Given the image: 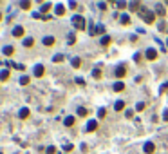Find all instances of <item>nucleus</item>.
Returning a JSON list of instances; mask_svg holds the SVG:
<instances>
[{
  "label": "nucleus",
  "instance_id": "nucleus-1",
  "mask_svg": "<svg viewBox=\"0 0 168 154\" xmlns=\"http://www.w3.org/2000/svg\"><path fill=\"white\" fill-rule=\"evenodd\" d=\"M139 15H141V18H143L146 24H154V20H156V13L150 11V9H141Z\"/></svg>",
  "mask_w": 168,
  "mask_h": 154
},
{
  "label": "nucleus",
  "instance_id": "nucleus-2",
  "mask_svg": "<svg viewBox=\"0 0 168 154\" xmlns=\"http://www.w3.org/2000/svg\"><path fill=\"white\" fill-rule=\"evenodd\" d=\"M72 25H74L78 31H83L85 29V18L82 15H74L72 16Z\"/></svg>",
  "mask_w": 168,
  "mask_h": 154
},
{
  "label": "nucleus",
  "instance_id": "nucleus-3",
  "mask_svg": "<svg viewBox=\"0 0 168 154\" xmlns=\"http://www.w3.org/2000/svg\"><path fill=\"white\" fill-rule=\"evenodd\" d=\"M145 56H146V60H156L157 58V51L154 49V47H148L145 51Z\"/></svg>",
  "mask_w": 168,
  "mask_h": 154
},
{
  "label": "nucleus",
  "instance_id": "nucleus-4",
  "mask_svg": "<svg viewBox=\"0 0 168 154\" xmlns=\"http://www.w3.org/2000/svg\"><path fill=\"white\" fill-rule=\"evenodd\" d=\"M44 73H45V67H44L42 64L35 65V76H36V78H42V76H44Z\"/></svg>",
  "mask_w": 168,
  "mask_h": 154
},
{
  "label": "nucleus",
  "instance_id": "nucleus-5",
  "mask_svg": "<svg viewBox=\"0 0 168 154\" xmlns=\"http://www.w3.org/2000/svg\"><path fill=\"white\" fill-rule=\"evenodd\" d=\"M143 151H145V154H152L154 151H156V145H154L152 142H146V143L143 145Z\"/></svg>",
  "mask_w": 168,
  "mask_h": 154
},
{
  "label": "nucleus",
  "instance_id": "nucleus-6",
  "mask_svg": "<svg viewBox=\"0 0 168 154\" xmlns=\"http://www.w3.org/2000/svg\"><path fill=\"white\" fill-rule=\"evenodd\" d=\"M13 36H15V38H22L24 36V27H22V25L13 27Z\"/></svg>",
  "mask_w": 168,
  "mask_h": 154
},
{
  "label": "nucleus",
  "instance_id": "nucleus-7",
  "mask_svg": "<svg viewBox=\"0 0 168 154\" xmlns=\"http://www.w3.org/2000/svg\"><path fill=\"white\" fill-rule=\"evenodd\" d=\"M114 73H116V76H118V78H123V76L127 75V67H125V65H118Z\"/></svg>",
  "mask_w": 168,
  "mask_h": 154
},
{
  "label": "nucleus",
  "instance_id": "nucleus-8",
  "mask_svg": "<svg viewBox=\"0 0 168 154\" xmlns=\"http://www.w3.org/2000/svg\"><path fill=\"white\" fill-rule=\"evenodd\" d=\"M98 129V122L96 120H89V123H87V132H92Z\"/></svg>",
  "mask_w": 168,
  "mask_h": 154
},
{
  "label": "nucleus",
  "instance_id": "nucleus-9",
  "mask_svg": "<svg viewBox=\"0 0 168 154\" xmlns=\"http://www.w3.org/2000/svg\"><path fill=\"white\" fill-rule=\"evenodd\" d=\"M119 22H121V25H130V16L127 15V13H121V16H119Z\"/></svg>",
  "mask_w": 168,
  "mask_h": 154
},
{
  "label": "nucleus",
  "instance_id": "nucleus-10",
  "mask_svg": "<svg viewBox=\"0 0 168 154\" xmlns=\"http://www.w3.org/2000/svg\"><path fill=\"white\" fill-rule=\"evenodd\" d=\"M129 8H130L132 13H136V11L139 13V11H141V4H139V2H130V4H129Z\"/></svg>",
  "mask_w": 168,
  "mask_h": 154
},
{
  "label": "nucleus",
  "instance_id": "nucleus-11",
  "mask_svg": "<svg viewBox=\"0 0 168 154\" xmlns=\"http://www.w3.org/2000/svg\"><path fill=\"white\" fill-rule=\"evenodd\" d=\"M33 45H35V38H33V36L24 38V47H33Z\"/></svg>",
  "mask_w": 168,
  "mask_h": 154
},
{
  "label": "nucleus",
  "instance_id": "nucleus-12",
  "mask_svg": "<svg viewBox=\"0 0 168 154\" xmlns=\"http://www.w3.org/2000/svg\"><path fill=\"white\" fill-rule=\"evenodd\" d=\"M74 122H76L74 116H67V118L63 120V125H65V127H72V125H74Z\"/></svg>",
  "mask_w": 168,
  "mask_h": 154
},
{
  "label": "nucleus",
  "instance_id": "nucleus-13",
  "mask_svg": "<svg viewBox=\"0 0 168 154\" xmlns=\"http://www.w3.org/2000/svg\"><path fill=\"white\" fill-rule=\"evenodd\" d=\"M156 15H159V16H165V15H166V9H165L161 4L156 5Z\"/></svg>",
  "mask_w": 168,
  "mask_h": 154
},
{
  "label": "nucleus",
  "instance_id": "nucleus-14",
  "mask_svg": "<svg viewBox=\"0 0 168 154\" xmlns=\"http://www.w3.org/2000/svg\"><path fill=\"white\" fill-rule=\"evenodd\" d=\"M4 55H5V56L15 55V47H13V45H5V47H4Z\"/></svg>",
  "mask_w": 168,
  "mask_h": 154
},
{
  "label": "nucleus",
  "instance_id": "nucleus-15",
  "mask_svg": "<svg viewBox=\"0 0 168 154\" xmlns=\"http://www.w3.org/2000/svg\"><path fill=\"white\" fill-rule=\"evenodd\" d=\"M18 116L22 118V120H25V118L29 116V109H27V107H22V109H20V112H18Z\"/></svg>",
  "mask_w": 168,
  "mask_h": 154
},
{
  "label": "nucleus",
  "instance_id": "nucleus-16",
  "mask_svg": "<svg viewBox=\"0 0 168 154\" xmlns=\"http://www.w3.org/2000/svg\"><path fill=\"white\" fill-rule=\"evenodd\" d=\"M42 42H44V45H47V47H49V45H54V36H45Z\"/></svg>",
  "mask_w": 168,
  "mask_h": 154
},
{
  "label": "nucleus",
  "instance_id": "nucleus-17",
  "mask_svg": "<svg viewBox=\"0 0 168 154\" xmlns=\"http://www.w3.org/2000/svg\"><path fill=\"white\" fill-rule=\"evenodd\" d=\"M114 109H116L118 112H121V111L125 109V102H123V100H119V102H116V103H114Z\"/></svg>",
  "mask_w": 168,
  "mask_h": 154
},
{
  "label": "nucleus",
  "instance_id": "nucleus-18",
  "mask_svg": "<svg viewBox=\"0 0 168 154\" xmlns=\"http://www.w3.org/2000/svg\"><path fill=\"white\" fill-rule=\"evenodd\" d=\"M112 89L116 91V92H121V91L125 89V84H123V82H116V84H114V87H112Z\"/></svg>",
  "mask_w": 168,
  "mask_h": 154
},
{
  "label": "nucleus",
  "instance_id": "nucleus-19",
  "mask_svg": "<svg viewBox=\"0 0 168 154\" xmlns=\"http://www.w3.org/2000/svg\"><path fill=\"white\" fill-rule=\"evenodd\" d=\"M54 13H56L58 16H62L63 13H65V5H63V4H58V5H56V9H54Z\"/></svg>",
  "mask_w": 168,
  "mask_h": 154
},
{
  "label": "nucleus",
  "instance_id": "nucleus-20",
  "mask_svg": "<svg viewBox=\"0 0 168 154\" xmlns=\"http://www.w3.org/2000/svg\"><path fill=\"white\" fill-rule=\"evenodd\" d=\"M52 9V4L51 2H47V4H42V8H40V11H42V13H49Z\"/></svg>",
  "mask_w": 168,
  "mask_h": 154
},
{
  "label": "nucleus",
  "instance_id": "nucleus-21",
  "mask_svg": "<svg viewBox=\"0 0 168 154\" xmlns=\"http://www.w3.org/2000/svg\"><path fill=\"white\" fill-rule=\"evenodd\" d=\"M5 80H9V71L7 69H4L0 73V82H5Z\"/></svg>",
  "mask_w": 168,
  "mask_h": 154
},
{
  "label": "nucleus",
  "instance_id": "nucleus-22",
  "mask_svg": "<svg viewBox=\"0 0 168 154\" xmlns=\"http://www.w3.org/2000/svg\"><path fill=\"white\" fill-rule=\"evenodd\" d=\"M99 42H101V45H109V44H110V36H109V35H103Z\"/></svg>",
  "mask_w": 168,
  "mask_h": 154
},
{
  "label": "nucleus",
  "instance_id": "nucleus-23",
  "mask_svg": "<svg viewBox=\"0 0 168 154\" xmlns=\"http://www.w3.org/2000/svg\"><path fill=\"white\" fill-rule=\"evenodd\" d=\"M71 64H72V67H76V69H78L80 65H82V60L76 56V58H72V60H71Z\"/></svg>",
  "mask_w": 168,
  "mask_h": 154
},
{
  "label": "nucleus",
  "instance_id": "nucleus-24",
  "mask_svg": "<svg viewBox=\"0 0 168 154\" xmlns=\"http://www.w3.org/2000/svg\"><path fill=\"white\" fill-rule=\"evenodd\" d=\"M63 58H65V56L62 55V53H58V55L52 56V62H56V64H58V62H63Z\"/></svg>",
  "mask_w": 168,
  "mask_h": 154
},
{
  "label": "nucleus",
  "instance_id": "nucleus-25",
  "mask_svg": "<svg viewBox=\"0 0 168 154\" xmlns=\"http://www.w3.org/2000/svg\"><path fill=\"white\" fill-rule=\"evenodd\" d=\"M101 33H105V25L103 24H98L96 25V35H101Z\"/></svg>",
  "mask_w": 168,
  "mask_h": 154
},
{
  "label": "nucleus",
  "instance_id": "nucleus-26",
  "mask_svg": "<svg viewBox=\"0 0 168 154\" xmlns=\"http://www.w3.org/2000/svg\"><path fill=\"white\" fill-rule=\"evenodd\" d=\"M105 114H107V109H105V107H101V109H98V118H105Z\"/></svg>",
  "mask_w": 168,
  "mask_h": 154
},
{
  "label": "nucleus",
  "instance_id": "nucleus-27",
  "mask_svg": "<svg viewBox=\"0 0 168 154\" xmlns=\"http://www.w3.org/2000/svg\"><path fill=\"white\" fill-rule=\"evenodd\" d=\"M92 76H94V78H101V69L96 67V69L92 71Z\"/></svg>",
  "mask_w": 168,
  "mask_h": 154
},
{
  "label": "nucleus",
  "instance_id": "nucleus-28",
  "mask_svg": "<svg viewBox=\"0 0 168 154\" xmlns=\"http://www.w3.org/2000/svg\"><path fill=\"white\" fill-rule=\"evenodd\" d=\"M20 9H31V2H20Z\"/></svg>",
  "mask_w": 168,
  "mask_h": 154
},
{
  "label": "nucleus",
  "instance_id": "nucleus-29",
  "mask_svg": "<svg viewBox=\"0 0 168 154\" xmlns=\"http://www.w3.org/2000/svg\"><path fill=\"white\" fill-rule=\"evenodd\" d=\"M18 82H20V85H27V84H29V76H22Z\"/></svg>",
  "mask_w": 168,
  "mask_h": 154
},
{
  "label": "nucleus",
  "instance_id": "nucleus-30",
  "mask_svg": "<svg viewBox=\"0 0 168 154\" xmlns=\"http://www.w3.org/2000/svg\"><path fill=\"white\" fill-rule=\"evenodd\" d=\"M87 112H89V111H87L85 107H78V114L80 116H87Z\"/></svg>",
  "mask_w": 168,
  "mask_h": 154
},
{
  "label": "nucleus",
  "instance_id": "nucleus-31",
  "mask_svg": "<svg viewBox=\"0 0 168 154\" xmlns=\"http://www.w3.org/2000/svg\"><path fill=\"white\" fill-rule=\"evenodd\" d=\"M134 111H145V102L136 103V109H134Z\"/></svg>",
  "mask_w": 168,
  "mask_h": 154
},
{
  "label": "nucleus",
  "instance_id": "nucleus-32",
  "mask_svg": "<svg viewBox=\"0 0 168 154\" xmlns=\"http://www.w3.org/2000/svg\"><path fill=\"white\" fill-rule=\"evenodd\" d=\"M67 38H69V40H67V42H69L71 45H72V44H74V42H76V36H74V33H71V35H69V36H67Z\"/></svg>",
  "mask_w": 168,
  "mask_h": 154
},
{
  "label": "nucleus",
  "instance_id": "nucleus-33",
  "mask_svg": "<svg viewBox=\"0 0 168 154\" xmlns=\"http://www.w3.org/2000/svg\"><path fill=\"white\" fill-rule=\"evenodd\" d=\"M11 65H13L15 69H18V71H24V69H25V65H24V64H11Z\"/></svg>",
  "mask_w": 168,
  "mask_h": 154
},
{
  "label": "nucleus",
  "instance_id": "nucleus-34",
  "mask_svg": "<svg viewBox=\"0 0 168 154\" xmlns=\"http://www.w3.org/2000/svg\"><path fill=\"white\" fill-rule=\"evenodd\" d=\"M114 4H116V8H119V9H125L127 5H129L127 2H114Z\"/></svg>",
  "mask_w": 168,
  "mask_h": 154
},
{
  "label": "nucleus",
  "instance_id": "nucleus-35",
  "mask_svg": "<svg viewBox=\"0 0 168 154\" xmlns=\"http://www.w3.org/2000/svg\"><path fill=\"white\" fill-rule=\"evenodd\" d=\"M45 152H47V154H54V152H56V149H54L52 145H49V147L45 149Z\"/></svg>",
  "mask_w": 168,
  "mask_h": 154
},
{
  "label": "nucleus",
  "instance_id": "nucleus-36",
  "mask_svg": "<svg viewBox=\"0 0 168 154\" xmlns=\"http://www.w3.org/2000/svg\"><path fill=\"white\" fill-rule=\"evenodd\" d=\"M63 151H65V152L72 151V143H65V145H63Z\"/></svg>",
  "mask_w": 168,
  "mask_h": 154
},
{
  "label": "nucleus",
  "instance_id": "nucleus-37",
  "mask_svg": "<svg viewBox=\"0 0 168 154\" xmlns=\"http://www.w3.org/2000/svg\"><path fill=\"white\" fill-rule=\"evenodd\" d=\"M166 89H168V82H165L163 85H161V87H159V92H165Z\"/></svg>",
  "mask_w": 168,
  "mask_h": 154
},
{
  "label": "nucleus",
  "instance_id": "nucleus-38",
  "mask_svg": "<svg viewBox=\"0 0 168 154\" xmlns=\"http://www.w3.org/2000/svg\"><path fill=\"white\" fill-rule=\"evenodd\" d=\"M98 8L101 9V11H105V9H107V4H105V2H98Z\"/></svg>",
  "mask_w": 168,
  "mask_h": 154
},
{
  "label": "nucleus",
  "instance_id": "nucleus-39",
  "mask_svg": "<svg viewBox=\"0 0 168 154\" xmlns=\"http://www.w3.org/2000/svg\"><path fill=\"white\" fill-rule=\"evenodd\" d=\"M74 82H76L78 85H85V80H83V78H76V80H74Z\"/></svg>",
  "mask_w": 168,
  "mask_h": 154
},
{
  "label": "nucleus",
  "instance_id": "nucleus-40",
  "mask_svg": "<svg viewBox=\"0 0 168 154\" xmlns=\"http://www.w3.org/2000/svg\"><path fill=\"white\" fill-rule=\"evenodd\" d=\"M163 120H165V122H168V109L163 111Z\"/></svg>",
  "mask_w": 168,
  "mask_h": 154
},
{
  "label": "nucleus",
  "instance_id": "nucleus-41",
  "mask_svg": "<svg viewBox=\"0 0 168 154\" xmlns=\"http://www.w3.org/2000/svg\"><path fill=\"white\" fill-rule=\"evenodd\" d=\"M157 29H159V31H165V29H166V25H165V22H161V24L157 25Z\"/></svg>",
  "mask_w": 168,
  "mask_h": 154
},
{
  "label": "nucleus",
  "instance_id": "nucleus-42",
  "mask_svg": "<svg viewBox=\"0 0 168 154\" xmlns=\"http://www.w3.org/2000/svg\"><path fill=\"white\" fill-rule=\"evenodd\" d=\"M125 116H127V118H132V116H134V111H127Z\"/></svg>",
  "mask_w": 168,
  "mask_h": 154
},
{
  "label": "nucleus",
  "instance_id": "nucleus-43",
  "mask_svg": "<svg viewBox=\"0 0 168 154\" xmlns=\"http://www.w3.org/2000/svg\"><path fill=\"white\" fill-rule=\"evenodd\" d=\"M134 60H136V62H139V60H141V55H137V53H136V55H134Z\"/></svg>",
  "mask_w": 168,
  "mask_h": 154
},
{
  "label": "nucleus",
  "instance_id": "nucleus-44",
  "mask_svg": "<svg viewBox=\"0 0 168 154\" xmlns=\"http://www.w3.org/2000/svg\"><path fill=\"white\" fill-rule=\"evenodd\" d=\"M0 20H2V13H0Z\"/></svg>",
  "mask_w": 168,
  "mask_h": 154
},
{
  "label": "nucleus",
  "instance_id": "nucleus-45",
  "mask_svg": "<svg viewBox=\"0 0 168 154\" xmlns=\"http://www.w3.org/2000/svg\"><path fill=\"white\" fill-rule=\"evenodd\" d=\"M166 45H168V38H166Z\"/></svg>",
  "mask_w": 168,
  "mask_h": 154
},
{
  "label": "nucleus",
  "instance_id": "nucleus-46",
  "mask_svg": "<svg viewBox=\"0 0 168 154\" xmlns=\"http://www.w3.org/2000/svg\"><path fill=\"white\" fill-rule=\"evenodd\" d=\"M166 31H168V25H166Z\"/></svg>",
  "mask_w": 168,
  "mask_h": 154
},
{
  "label": "nucleus",
  "instance_id": "nucleus-47",
  "mask_svg": "<svg viewBox=\"0 0 168 154\" xmlns=\"http://www.w3.org/2000/svg\"><path fill=\"white\" fill-rule=\"evenodd\" d=\"M0 154H2V152H0Z\"/></svg>",
  "mask_w": 168,
  "mask_h": 154
}]
</instances>
